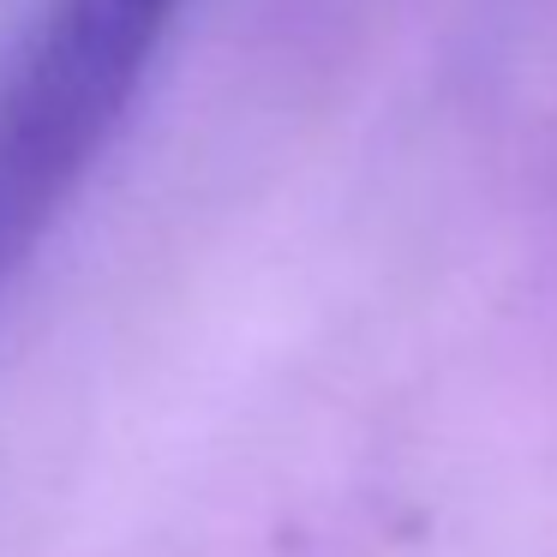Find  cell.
Listing matches in <instances>:
<instances>
[{
	"label": "cell",
	"mask_w": 557,
	"mask_h": 557,
	"mask_svg": "<svg viewBox=\"0 0 557 557\" xmlns=\"http://www.w3.org/2000/svg\"><path fill=\"white\" fill-rule=\"evenodd\" d=\"M186 0H42L0 66V294L126 126Z\"/></svg>",
	"instance_id": "1"
}]
</instances>
